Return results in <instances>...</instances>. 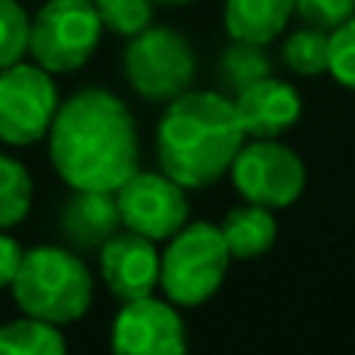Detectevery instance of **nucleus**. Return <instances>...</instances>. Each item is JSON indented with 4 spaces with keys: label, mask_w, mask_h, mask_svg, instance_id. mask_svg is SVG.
Listing matches in <instances>:
<instances>
[{
    "label": "nucleus",
    "mask_w": 355,
    "mask_h": 355,
    "mask_svg": "<svg viewBox=\"0 0 355 355\" xmlns=\"http://www.w3.org/2000/svg\"><path fill=\"white\" fill-rule=\"evenodd\" d=\"M234 110L243 125V135L250 141H265V137H281L300 122L302 97L293 85L268 75L240 91L234 97Z\"/></svg>",
    "instance_id": "obj_12"
},
{
    "label": "nucleus",
    "mask_w": 355,
    "mask_h": 355,
    "mask_svg": "<svg viewBox=\"0 0 355 355\" xmlns=\"http://www.w3.org/2000/svg\"><path fill=\"white\" fill-rule=\"evenodd\" d=\"M218 75L221 85L227 94L237 97L240 91H246L250 85L268 78L271 75V60L265 53V44H252V41H234L221 50L218 60Z\"/></svg>",
    "instance_id": "obj_17"
},
{
    "label": "nucleus",
    "mask_w": 355,
    "mask_h": 355,
    "mask_svg": "<svg viewBox=\"0 0 355 355\" xmlns=\"http://www.w3.org/2000/svg\"><path fill=\"white\" fill-rule=\"evenodd\" d=\"M153 3H162V6H184V3H193V0H153Z\"/></svg>",
    "instance_id": "obj_25"
},
{
    "label": "nucleus",
    "mask_w": 355,
    "mask_h": 355,
    "mask_svg": "<svg viewBox=\"0 0 355 355\" xmlns=\"http://www.w3.org/2000/svg\"><path fill=\"white\" fill-rule=\"evenodd\" d=\"M100 275L116 300H141L159 287V252L156 240L137 231H116L100 246Z\"/></svg>",
    "instance_id": "obj_11"
},
{
    "label": "nucleus",
    "mask_w": 355,
    "mask_h": 355,
    "mask_svg": "<svg viewBox=\"0 0 355 355\" xmlns=\"http://www.w3.org/2000/svg\"><path fill=\"white\" fill-rule=\"evenodd\" d=\"M231 265V252L221 237V227L209 221H187L168 237L159 256V287L175 306H202L218 293Z\"/></svg>",
    "instance_id": "obj_4"
},
{
    "label": "nucleus",
    "mask_w": 355,
    "mask_h": 355,
    "mask_svg": "<svg viewBox=\"0 0 355 355\" xmlns=\"http://www.w3.org/2000/svg\"><path fill=\"white\" fill-rule=\"evenodd\" d=\"M103 22L94 0H47L31 19L28 53L53 75L75 72L100 47Z\"/></svg>",
    "instance_id": "obj_6"
},
{
    "label": "nucleus",
    "mask_w": 355,
    "mask_h": 355,
    "mask_svg": "<svg viewBox=\"0 0 355 355\" xmlns=\"http://www.w3.org/2000/svg\"><path fill=\"white\" fill-rule=\"evenodd\" d=\"M60 110L53 72L37 62H16L0 69V141L10 147H31L44 141Z\"/></svg>",
    "instance_id": "obj_7"
},
{
    "label": "nucleus",
    "mask_w": 355,
    "mask_h": 355,
    "mask_svg": "<svg viewBox=\"0 0 355 355\" xmlns=\"http://www.w3.org/2000/svg\"><path fill=\"white\" fill-rule=\"evenodd\" d=\"M231 178L246 202L265 209L293 206L306 190V166L277 137L243 144L231 166Z\"/></svg>",
    "instance_id": "obj_8"
},
{
    "label": "nucleus",
    "mask_w": 355,
    "mask_h": 355,
    "mask_svg": "<svg viewBox=\"0 0 355 355\" xmlns=\"http://www.w3.org/2000/svg\"><path fill=\"white\" fill-rule=\"evenodd\" d=\"M22 252L25 250L16 243V240L6 237V234H0V290H6L12 284L19 265H22Z\"/></svg>",
    "instance_id": "obj_24"
},
{
    "label": "nucleus",
    "mask_w": 355,
    "mask_h": 355,
    "mask_svg": "<svg viewBox=\"0 0 355 355\" xmlns=\"http://www.w3.org/2000/svg\"><path fill=\"white\" fill-rule=\"evenodd\" d=\"M293 16L315 28L334 31L355 16V0H293Z\"/></svg>",
    "instance_id": "obj_23"
},
{
    "label": "nucleus",
    "mask_w": 355,
    "mask_h": 355,
    "mask_svg": "<svg viewBox=\"0 0 355 355\" xmlns=\"http://www.w3.org/2000/svg\"><path fill=\"white\" fill-rule=\"evenodd\" d=\"M31 19L19 0H0V69L16 66L28 53Z\"/></svg>",
    "instance_id": "obj_20"
},
{
    "label": "nucleus",
    "mask_w": 355,
    "mask_h": 355,
    "mask_svg": "<svg viewBox=\"0 0 355 355\" xmlns=\"http://www.w3.org/2000/svg\"><path fill=\"white\" fill-rule=\"evenodd\" d=\"M293 16V0H227L225 28L234 41L271 44Z\"/></svg>",
    "instance_id": "obj_14"
},
{
    "label": "nucleus",
    "mask_w": 355,
    "mask_h": 355,
    "mask_svg": "<svg viewBox=\"0 0 355 355\" xmlns=\"http://www.w3.org/2000/svg\"><path fill=\"white\" fill-rule=\"evenodd\" d=\"M246 144L234 100L215 91H184L168 100L156 131L159 166L184 190H200L231 172Z\"/></svg>",
    "instance_id": "obj_2"
},
{
    "label": "nucleus",
    "mask_w": 355,
    "mask_h": 355,
    "mask_svg": "<svg viewBox=\"0 0 355 355\" xmlns=\"http://www.w3.org/2000/svg\"><path fill=\"white\" fill-rule=\"evenodd\" d=\"M50 162L72 190H119L137 172V125L103 87H85L60 103L47 131Z\"/></svg>",
    "instance_id": "obj_1"
},
{
    "label": "nucleus",
    "mask_w": 355,
    "mask_h": 355,
    "mask_svg": "<svg viewBox=\"0 0 355 355\" xmlns=\"http://www.w3.org/2000/svg\"><path fill=\"white\" fill-rule=\"evenodd\" d=\"M103 28L119 37H135L153 25V0H94Z\"/></svg>",
    "instance_id": "obj_21"
},
{
    "label": "nucleus",
    "mask_w": 355,
    "mask_h": 355,
    "mask_svg": "<svg viewBox=\"0 0 355 355\" xmlns=\"http://www.w3.org/2000/svg\"><path fill=\"white\" fill-rule=\"evenodd\" d=\"M112 349L122 355H178L187 349V331L175 302L153 293L128 300L112 321Z\"/></svg>",
    "instance_id": "obj_10"
},
{
    "label": "nucleus",
    "mask_w": 355,
    "mask_h": 355,
    "mask_svg": "<svg viewBox=\"0 0 355 355\" xmlns=\"http://www.w3.org/2000/svg\"><path fill=\"white\" fill-rule=\"evenodd\" d=\"M122 66L128 85L153 103L175 100L178 94L190 91L196 78L193 47L181 31L168 25H147L135 37H128Z\"/></svg>",
    "instance_id": "obj_5"
},
{
    "label": "nucleus",
    "mask_w": 355,
    "mask_h": 355,
    "mask_svg": "<svg viewBox=\"0 0 355 355\" xmlns=\"http://www.w3.org/2000/svg\"><path fill=\"white\" fill-rule=\"evenodd\" d=\"M122 231L116 190H72L60 209V234L75 250H100Z\"/></svg>",
    "instance_id": "obj_13"
},
{
    "label": "nucleus",
    "mask_w": 355,
    "mask_h": 355,
    "mask_svg": "<svg viewBox=\"0 0 355 355\" xmlns=\"http://www.w3.org/2000/svg\"><path fill=\"white\" fill-rule=\"evenodd\" d=\"M221 237H225L231 259L250 262V259L265 256L277 240L275 209L256 206V202L231 209L225 215V221H221Z\"/></svg>",
    "instance_id": "obj_15"
},
{
    "label": "nucleus",
    "mask_w": 355,
    "mask_h": 355,
    "mask_svg": "<svg viewBox=\"0 0 355 355\" xmlns=\"http://www.w3.org/2000/svg\"><path fill=\"white\" fill-rule=\"evenodd\" d=\"M327 50H331V31L306 25L284 41V62L296 75L315 78L327 72Z\"/></svg>",
    "instance_id": "obj_19"
},
{
    "label": "nucleus",
    "mask_w": 355,
    "mask_h": 355,
    "mask_svg": "<svg viewBox=\"0 0 355 355\" xmlns=\"http://www.w3.org/2000/svg\"><path fill=\"white\" fill-rule=\"evenodd\" d=\"M66 337L50 321L22 315L0 324V355H62Z\"/></svg>",
    "instance_id": "obj_16"
},
{
    "label": "nucleus",
    "mask_w": 355,
    "mask_h": 355,
    "mask_svg": "<svg viewBox=\"0 0 355 355\" xmlns=\"http://www.w3.org/2000/svg\"><path fill=\"white\" fill-rule=\"evenodd\" d=\"M122 227L137 231L150 240H168L190 218L187 193L166 172H141L137 168L122 187L116 190Z\"/></svg>",
    "instance_id": "obj_9"
},
{
    "label": "nucleus",
    "mask_w": 355,
    "mask_h": 355,
    "mask_svg": "<svg viewBox=\"0 0 355 355\" xmlns=\"http://www.w3.org/2000/svg\"><path fill=\"white\" fill-rule=\"evenodd\" d=\"M31 175L19 159L0 153V231L22 225L31 209Z\"/></svg>",
    "instance_id": "obj_18"
},
{
    "label": "nucleus",
    "mask_w": 355,
    "mask_h": 355,
    "mask_svg": "<svg viewBox=\"0 0 355 355\" xmlns=\"http://www.w3.org/2000/svg\"><path fill=\"white\" fill-rule=\"evenodd\" d=\"M22 315L62 327L85 318L94 302V277L87 265L62 246H35L22 252L10 284Z\"/></svg>",
    "instance_id": "obj_3"
},
{
    "label": "nucleus",
    "mask_w": 355,
    "mask_h": 355,
    "mask_svg": "<svg viewBox=\"0 0 355 355\" xmlns=\"http://www.w3.org/2000/svg\"><path fill=\"white\" fill-rule=\"evenodd\" d=\"M327 72H331L343 87L355 91V16L346 19L340 28L331 31Z\"/></svg>",
    "instance_id": "obj_22"
}]
</instances>
